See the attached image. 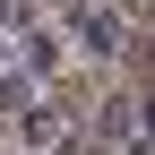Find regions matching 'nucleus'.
I'll return each instance as SVG.
<instances>
[]
</instances>
